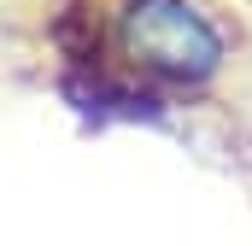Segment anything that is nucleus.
Masks as SVG:
<instances>
[{
    "label": "nucleus",
    "instance_id": "nucleus-1",
    "mask_svg": "<svg viewBox=\"0 0 252 246\" xmlns=\"http://www.w3.org/2000/svg\"><path fill=\"white\" fill-rule=\"evenodd\" d=\"M118 47L164 82H199L223 59V35L193 0H129L118 12Z\"/></svg>",
    "mask_w": 252,
    "mask_h": 246
}]
</instances>
